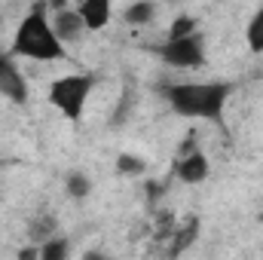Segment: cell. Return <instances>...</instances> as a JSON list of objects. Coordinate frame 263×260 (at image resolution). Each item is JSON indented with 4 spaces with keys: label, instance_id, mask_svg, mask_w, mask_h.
I'll use <instances>...</instances> for the list:
<instances>
[{
    "label": "cell",
    "instance_id": "cell-9",
    "mask_svg": "<svg viewBox=\"0 0 263 260\" xmlns=\"http://www.w3.org/2000/svg\"><path fill=\"white\" fill-rule=\"evenodd\" d=\"M196 233H199V217H187L181 227H175V233H172V248H168V254L175 257V254H181V251H187L193 242H196Z\"/></svg>",
    "mask_w": 263,
    "mask_h": 260
},
{
    "label": "cell",
    "instance_id": "cell-12",
    "mask_svg": "<svg viewBox=\"0 0 263 260\" xmlns=\"http://www.w3.org/2000/svg\"><path fill=\"white\" fill-rule=\"evenodd\" d=\"M248 46L254 52H263V9L251 18V25H248Z\"/></svg>",
    "mask_w": 263,
    "mask_h": 260
},
{
    "label": "cell",
    "instance_id": "cell-4",
    "mask_svg": "<svg viewBox=\"0 0 263 260\" xmlns=\"http://www.w3.org/2000/svg\"><path fill=\"white\" fill-rule=\"evenodd\" d=\"M162 59L175 67H199L202 65V43H199L196 34L175 37L162 46Z\"/></svg>",
    "mask_w": 263,
    "mask_h": 260
},
{
    "label": "cell",
    "instance_id": "cell-2",
    "mask_svg": "<svg viewBox=\"0 0 263 260\" xmlns=\"http://www.w3.org/2000/svg\"><path fill=\"white\" fill-rule=\"evenodd\" d=\"M165 95L181 117H208V120L220 123L223 104L230 98V86H223V83H187V86H168Z\"/></svg>",
    "mask_w": 263,
    "mask_h": 260
},
{
    "label": "cell",
    "instance_id": "cell-17",
    "mask_svg": "<svg viewBox=\"0 0 263 260\" xmlns=\"http://www.w3.org/2000/svg\"><path fill=\"white\" fill-rule=\"evenodd\" d=\"M37 254H40V251H37V248H25V251H22V254H18V257L31 260V257H37Z\"/></svg>",
    "mask_w": 263,
    "mask_h": 260
},
{
    "label": "cell",
    "instance_id": "cell-3",
    "mask_svg": "<svg viewBox=\"0 0 263 260\" xmlns=\"http://www.w3.org/2000/svg\"><path fill=\"white\" fill-rule=\"evenodd\" d=\"M92 92V77H80V73H70L62 77L49 86V101L65 114L67 120H80L83 117V107H86V98Z\"/></svg>",
    "mask_w": 263,
    "mask_h": 260
},
{
    "label": "cell",
    "instance_id": "cell-13",
    "mask_svg": "<svg viewBox=\"0 0 263 260\" xmlns=\"http://www.w3.org/2000/svg\"><path fill=\"white\" fill-rule=\"evenodd\" d=\"M65 254H67V242L65 239H59V236L46 239V245L40 248V257L43 260H62Z\"/></svg>",
    "mask_w": 263,
    "mask_h": 260
},
{
    "label": "cell",
    "instance_id": "cell-7",
    "mask_svg": "<svg viewBox=\"0 0 263 260\" xmlns=\"http://www.w3.org/2000/svg\"><path fill=\"white\" fill-rule=\"evenodd\" d=\"M178 178L181 181H187V184H199V181H205L208 178V159H205V153H187V156H178Z\"/></svg>",
    "mask_w": 263,
    "mask_h": 260
},
{
    "label": "cell",
    "instance_id": "cell-15",
    "mask_svg": "<svg viewBox=\"0 0 263 260\" xmlns=\"http://www.w3.org/2000/svg\"><path fill=\"white\" fill-rule=\"evenodd\" d=\"M89 190H92V181L86 178V175H70L67 178V193L73 196V199H83V196H89Z\"/></svg>",
    "mask_w": 263,
    "mask_h": 260
},
{
    "label": "cell",
    "instance_id": "cell-11",
    "mask_svg": "<svg viewBox=\"0 0 263 260\" xmlns=\"http://www.w3.org/2000/svg\"><path fill=\"white\" fill-rule=\"evenodd\" d=\"M117 169H120L123 175H141V172L147 169V162H144L141 156H135V153H120Z\"/></svg>",
    "mask_w": 263,
    "mask_h": 260
},
{
    "label": "cell",
    "instance_id": "cell-6",
    "mask_svg": "<svg viewBox=\"0 0 263 260\" xmlns=\"http://www.w3.org/2000/svg\"><path fill=\"white\" fill-rule=\"evenodd\" d=\"M83 28H86V22H83L80 9H59L55 18H52V31H55V37H59L62 43L80 40V37H83Z\"/></svg>",
    "mask_w": 263,
    "mask_h": 260
},
{
    "label": "cell",
    "instance_id": "cell-16",
    "mask_svg": "<svg viewBox=\"0 0 263 260\" xmlns=\"http://www.w3.org/2000/svg\"><path fill=\"white\" fill-rule=\"evenodd\" d=\"M52 217H40L34 227H31V239H52Z\"/></svg>",
    "mask_w": 263,
    "mask_h": 260
},
{
    "label": "cell",
    "instance_id": "cell-14",
    "mask_svg": "<svg viewBox=\"0 0 263 260\" xmlns=\"http://www.w3.org/2000/svg\"><path fill=\"white\" fill-rule=\"evenodd\" d=\"M190 34H196V22H193L190 15H178V18L172 22V28H168V40H175V37H190Z\"/></svg>",
    "mask_w": 263,
    "mask_h": 260
},
{
    "label": "cell",
    "instance_id": "cell-18",
    "mask_svg": "<svg viewBox=\"0 0 263 260\" xmlns=\"http://www.w3.org/2000/svg\"><path fill=\"white\" fill-rule=\"evenodd\" d=\"M65 3H67V0H52V6H55V9H65Z\"/></svg>",
    "mask_w": 263,
    "mask_h": 260
},
{
    "label": "cell",
    "instance_id": "cell-8",
    "mask_svg": "<svg viewBox=\"0 0 263 260\" xmlns=\"http://www.w3.org/2000/svg\"><path fill=\"white\" fill-rule=\"evenodd\" d=\"M110 9H114V0H83L80 15L89 31H101L110 22Z\"/></svg>",
    "mask_w": 263,
    "mask_h": 260
},
{
    "label": "cell",
    "instance_id": "cell-10",
    "mask_svg": "<svg viewBox=\"0 0 263 260\" xmlns=\"http://www.w3.org/2000/svg\"><path fill=\"white\" fill-rule=\"evenodd\" d=\"M150 15H153V3H147V0L132 3L129 9H126V22H129V25H147Z\"/></svg>",
    "mask_w": 263,
    "mask_h": 260
},
{
    "label": "cell",
    "instance_id": "cell-5",
    "mask_svg": "<svg viewBox=\"0 0 263 260\" xmlns=\"http://www.w3.org/2000/svg\"><path fill=\"white\" fill-rule=\"evenodd\" d=\"M0 95H6L15 104L28 101V86H25L22 73L15 70V65L9 62V55H0Z\"/></svg>",
    "mask_w": 263,
    "mask_h": 260
},
{
    "label": "cell",
    "instance_id": "cell-1",
    "mask_svg": "<svg viewBox=\"0 0 263 260\" xmlns=\"http://www.w3.org/2000/svg\"><path fill=\"white\" fill-rule=\"evenodd\" d=\"M12 52H15V55H25V59H40V62L65 59V46H62V40H59L55 31H52L43 3H37V6L22 18L18 31H15Z\"/></svg>",
    "mask_w": 263,
    "mask_h": 260
}]
</instances>
